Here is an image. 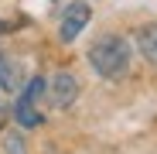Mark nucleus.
I'll return each instance as SVG.
<instances>
[{"instance_id": "obj_1", "label": "nucleus", "mask_w": 157, "mask_h": 154, "mask_svg": "<svg viewBox=\"0 0 157 154\" xmlns=\"http://www.w3.org/2000/svg\"><path fill=\"white\" fill-rule=\"evenodd\" d=\"M89 65H92L96 75H102V79H109V82L123 79V75L130 72V45H126V38H120V34H102L99 41H92V48H89Z\"/></svg>"}, {"instance_id": "obj_2", "label": "nucleus", "mask_w": 157, "mask_h": 154, "mask_svg": "<svg viewBox=\"0 0 157 154\" xmlns=\"http://www.w3.org/2000/svg\"><path fill=\"white\" fill-rule=\"evenodd\" d=\"M44 96H48V103L55 110H68L75 103V96H78V79L72 72H55L48 79V86H44Z\"/></svg>"}, {"instance_id": "obj_3", "label": "nucleus", "mask_w": 157, "mask_h": 154, "mask_svg": "<svg viewBox=\"0 0 157 154\" xmlns=\"http://www.w3.org/2000/svg\"><path fill=\"white\" fill-rule=\"evenodd\" d=\"M89 17H92V7H89V4H82V0L68 4V7H65V14H62V28H58V38H62L65 45H72L78 34L86 31Z\"/></svg>"}, {"instance_id": "obj_4", "label": "nucleus", "mask_w": 157, "mask_h": 154, "mask_svg": "<svg viewBox=\"0 0 157 154\" xmlns=\"http://www.w3.org/2000/svg\"><path fill=\"white\" fill-rule=\"evenodd\" d=\"M21 89H24V65L10 55H0V93L14 96Z\"/></svg>"}, {"instance_id": "obj_5", "label": "nucleus", "mask_w": 157, "mask_h": 154, "mask_svg": "<svg viewBox=\"0 0 157 154\" xmlns=\"http://www.w3.org/2000/svg\"><path fill=\"white\" fill-rule=\"evenodd\" d=\"M14 120L21 123V127H28V130H31V127H41V113H38V103L28 96V93H21L17 96V103H14Z\"/></svg>"}, {"instance_id": "obj_6", "label": "nucleus", "mask_w": 157, "mask_h": 154, "mask_svg": "<svg viewBox=\"0 0 157 154\" xmlns=\"http://www.w3.org/2000/svg\"><path fill=\"white\" fill-rule=\"evenodd\" d=\"M137 51L150 65H157V24H144L137 31Z\"/></svg>"}, {"instance_id": "obj_7", "label": "nucleus", "mask_w": 157, "mask_h": 154, "mask_svg": "<svg viewBox=\"0 0 157 154\" xmlns=\"http://www.w3.org/2000/svg\"><path fill=\"white\" fill-rule=\"evenodd\" d=\"M4 151L7 154H28V140H24L21 130H7L4 134Z\"/></svg>"}, {"instance_id": "obj_8", "label": "nucleus", "mask_w": 157, "mask_h": 154, "mask_svg": "<svg viewBox=\"0 0 157 154\" xmlns=\"http://www.w3.org/2000/svg\"><path fill=\"white\" fill-rule=\"evenodd\" d=\"M0 96H4V93H0ZM0 116H4V103H0Z\"/></svg>"}, {"instance_id": "obj_9", "label": "nucleus", "mask_w": 157, "mask_h": 154, "mask_svg": "<svg viewBox=\"0 0 157 154\" xmlns=\"http://www.w3.org/2000/svg\"><path fill=\"white\" fill-rule=\"evenodd\" d=\"M0 55H4V51H0Z\"/></svg>"}]
</instances>
